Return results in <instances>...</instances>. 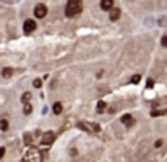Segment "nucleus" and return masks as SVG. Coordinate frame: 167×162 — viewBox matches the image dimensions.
I'll list each match as a JSON object with an SVG mask.
<instances>
[{
    "mask_svg": "<svg viewBox=\"0 0 167 162\" xmlns=\"http://www.w3.org/2000/svg\"><path fill=\"white\" fill-rule=\"evenodd\" d=\"M81 9H83L81 2H77V0H70V2H67V6H65V16L67 18H74V16H77L81 13Z\"/></svg>",
    "mask_w": 167,
    "mask_h": 162,
    "instance_id": "1",
    "label": "nucleus"
},
{
    "mask_svg": "<svg viewBox=\"0 0 167 162\" xmlns=\"http://www.w3.org/2000/svg\"><path fill=\"white\" fill-rule=\"evenodd\" d=\"M38 24H36V20H25L23 22V34H33L36 31Z\"/></svg>",
    "mask_w": 167,
    "mask_h": 162,
    "instance_id": "2",
    "label": "nucleus"
},
{
    "mask_svg": "<svg viewBox=\"0 0 167 162\" xmlns=\"http://www.w3.org/2000/svg\"><path fill=\"white\" fill-rule=\"evenodd\" d=\"M47 16V6L45 4H38L34 7V18H45Z\"/></svg>",
    "mask_w": 167,
    "mask_h": 162,
    "instance_id": "3",
    "label": "nucleus"
},
{
    "mask_svg": "<svg viewBox=\"0 0 167 162\" xmlns=\"http://www.w3.org/2000/svg\"><path fill=\"white\" fill-rule=\"evenodd\" d=\"M54 139H56L54 131H47V133H43V139H41V144H43V146H45V144H52V142H54Z\"/></svg>",
    "mask_w": 167,
    "mask_h": 162,
    "instance_id": "4",
    "label": "nucleus"
},
{
    "mask_svg": "<svg viewBox=\"0 0 167 162\" xmlns=\"http://www.w3.org/2000/svg\"><path fill=\"white\" fill-rule=\"evenodd\" d=\"M25 162H40V153L38 151H29L27 155H25Z\"/></svg>",
    "mask_w": 167,
    "mask_h": 162,
    "instance_id": "5",
    "label": "nucleus"
},
{
    "mask_svg": "<svg viewBox=\"0 0 167 162\" xmlns=\"http://www.w3.org/2000/svg\"><path fill=\"white\" fill-rule=\"evenodd\" d=\"M121 121H122V124H126V126H133V124H135L133 115H129V113H124L122 117H121Z\"/></svg>",
    "mask_w": 167,
    "mask_h": 162,
    "instance_id": "6",
    "label": "nucleus"
},
{
    "mask_svg": "<svg viewBox=\"0 0 167 162\" xmlns=\"http://www.w3.org/2000/svg\"><path fill=\"white\" fill-rule=\"evenodd\" d=\"M119 18H121V9L113 7V9L110 11V20H111V22H115V20H119Z\"/></svg>",
    "mask_w": 167,
    "mask_h": 162,
    "instance_id": "7",
    "label": "nucleus"
},
{
    "mask_svg": "<svg viewBox=\"0 0 167 162\" xmlns=\"http://www.w3.org/2000/svg\"><path fill=\"white\" fill-rule=\"evenodd\" d=\"M101 9L111 11V9H113V2H111V0H103V2H101Z\"/></svg>",
    "mask_w": 167,
    "mask_h": 162,
    "instance_id": "8",
    "label": "nucleus"
},
{
    "mask_svg": "<svg viewBox=\"0 0 167 162\" xmlns=\"http://www.w3.org/2000/svg\"><path fill=\"white\" fill-rule=\"evenodd\" d=\"M13 72H14V70H13L11 67H4V68H2V78H11Z\"/></svg>",
    "mask_w": 167,
    "mask_h": 162,
    "instance_id": "9",
    "label": "nucleus"
},
{
    "mask_svg": "<svg viewBox=\"0 0 167 162\" xmlns=\"http://www.w3.org/2000/svg\"><path fill=\"white\" fill-rule=\"evenodd\" d=\"M165 113H167L165 108H158V110H153L151 112V117H160V115H165Z\"/></svg>",
    "mask_w": 167,
    "mask_h": 162,
    "instance_id": "10",
    "label": "nucleus"
},
{
    "mask_svg": "<svg viewBox=\"0 0 167 162\" xmlns=\"http://www.w3.org/2000/svg\"><path fill=\"white\" fill-rule=\"evenodd\" d=\"M9 130V121L7 119H0V131H7Z\"/></svg>",
    "mask_w": 167,
    "mask_h": 162,
    "instance_id": "11",
    "label": "nucleus"
},
{
    "mask_svg": "<svg viewBox=\"0 0 167 162\" xmlns=\"http://www.w3.org/2000/svg\"><path fill=\"white\" fill-rule=\"evenodd\" d=\"M52 112H54L56 115H59V113L63 112V105H61V103H54V106H52Z\"/></svg>",
    "mask_w": 167,
    "mask_h": 162,
    "instance_id": "12",
    "label": "nucleus"
},
{
    "mask_svg": "<svg viewBox=\"0 0 167 162\" xmlns=\"http://www.w3.org/2000/svg\"><path fill=\"white\" fill-rule=\"evenodd\" d=\"M29 101H31V92L22 94V103H23V105H29Z\"/></svg>",
    "mask_w": 167,
    "mask_h": 162,
    "instance_id": "13",
    "label": "nucleus"
},
{
    "mask_svg": "<svg viewBox=\"0 0 167 162\" xmlns=\"http://www.w3.org/2000/svg\"><path fill=\"white\" fill-rule=\"evenodd\" d=\"M106 110V103L104 101H99L97 103V112H104Z\"/></svg>",
    "mask_w": 167,
    "mask_h": 162,
    "instance_id": "14",
    "label": "nucleus"
},
{
    "mask_svg": "<svg viewBox=\"0 0 167 162\" xmlns=\"http://www.w3.org/2000/svg\"><path fill=\"white\" fill-rule=\"evenodd\" d=\"M31 112H33V106H31V105H23V113L29 115Z\"/></svg>",
    "mask_w": 167,
    "mask_h": 162,
    "instance_id": "15",
    "label": "nucleus"
},
{
    "mask_svg": "<svg viewBox=\"0 0 167 162\" xmlns=\"http://www.w3.org/2000/svg\"><path fill=\"white\" fill-rule=\"evenodd\" d=\"M140 79H142V78H140V74H137V76H133V78H131V83H135V85H137Z\"/></svg>",
    "mask_w": 167,
    "mask_h": 162,
    "instance_id": "16",
    "label": "nucleus"
},
{
    "mask_svg": "<svg viewBox=\"0 0 167 162\" xmlns=\"http://www.w3.org/2000/svg\"><path fill=\"white\" fill-rule=\"evenodd\" d=\"M34 88H41V79H34Z\"/></svg>",
    "mask_w": 167,
    "mask_h": 162,
    "instance_id": "17",
    "label": "nucleus"
},
{
    "mask_svg": "<svg viewBox=\"0 0 167 162\" xmlns=\"http://www.w3.org/2000/svg\"><path fill=\"white\" fill-rule=\"evenodd\" d=\"M162 144H163V141H162V139H158V141H156V142H155V146H156V148H160V146H162Z\"/></svg>",
    "mask_w": 167,
    "mask_h": 162,
    "instance_id": "18",
    "label": "nucleus"
},
{
    "mask_svg": "<svg viewBox=\"0 0 167 162\" xmlns=\"http://www.w3.org/2000/svg\"><path fill=\"white\" fill-rule=\"evenodd\" d=\"M4 155H6V148H0V158H4Z\"/></svg>",
    "mask_w": 167,
    "mask_h": 162,
    "instance_id": "19",
    "label": "nucleus"
},
{
    "mask_svg": "<svg viewBox=\"0 0 167 162\" xmlns=\"http://www.w3.org/2000/svg\"><path fill=\"white\" fill-rule=\"evenodd\" d=\"M162 45H163V47H167V36L162 38Z\"/></svg>",
    "mask_w": 167,
    "mask_h": 162,
    "instance_id": "20",
    "label": "nucleus"
},
{
    "mask_svg": "<svg viewBox=\"0 0 167 162\" xmlns=\"http://www.w3.org/2000/svg\"><path fill=\"white\" fill-rule=\"evenodd\" d=\"M153 85H155V81H153V79H147V88H151Z\"/></svg>",
    "mask_w": 167,
    "mask_h": 162,
    "instance_id": "21",
    "label": "nucleus"
}]
</instances>
